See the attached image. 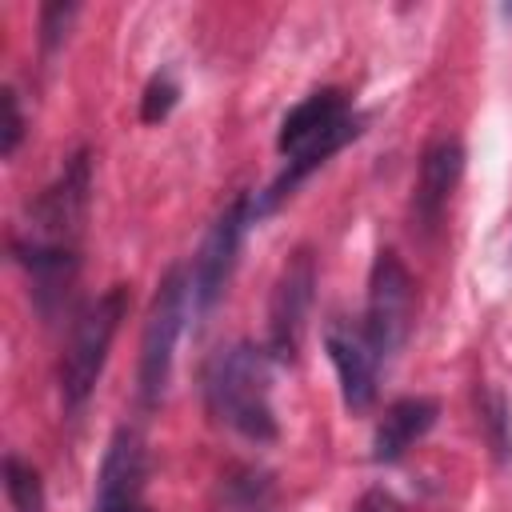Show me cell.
<instances>
[{"instance_id": "obj_21", "label": "cell", "mask_w": 512, "mask_h": 512, "mask_svg": "<svg viewBox=\"0 0 512 512\" xmlns=\"http://www.w3.org/2000/svg\"><path fill=\"white\" fill-rule=\"evenodd\" d=\"M136 512H148V508H136Z\"/></svg>"}, {"instance_id": "obj_8", "label": "cell", "mask_w": 512, "mask_h": 512, "mask_svg": "<svg viewBox=\"0 0 512 512\" xmlns=\"http://www.w3.org/2000/svg\"><path fill=\"white\" fill-rule=\"evenodd\" d=\"M144 472H148V456H144L140 432L136 428H120L108 440V452L100 460L92 512H136L140 508V492H144Z\"/></svg>"}, {"instance_id": "obj_10", "label": "cell", "mask_w": 512, "mask_h": 512, "mask_svg": "<svg viewBox=\"0 0 512 512\" xmlns=\"http://www.w3.org/2000/svg\"><path fill=\"white\" fill-rule=\"evenodd\" d=\"M324 348L340 376V396L352 412H364L376 400V352L364 332H352L348 324L324 328Z\"/></svg>"}, {"instance_id": "obj_18", "label": "cell", "mask_w": 512, "mask_h": 512, "mask_svg": "<svg viewBox=\"0 0 512 512\" xmlns=\"http://www.w3.org/2000/svg\"><path fill=\"white\" fill-rule=\"evenodd\" d=\"M0 112H4V124H0V156L8 160L20 148V140H24V112H20L16 88H4L0 92Z\"/></svg>"}, {"instance_id": "obj_1", "label": "cell", "mask_w": 512, "mask_h": 512, "mask_svg": "<svg viewBox=\"0 0 512 512\" xmlns=\"http://www.w3.org/2000/svg\"><path fill=\"white\" fill-rule=\"evenodd\" d=\"M204 400L208 412L228 424L232 432L264 444L276 440L272 416V356L248 340L212 356L204 372Z\"/></svg>"}, {"instance_id": "obj_12", "label": "cell", "mask_w": 512, "mask_h": 512, "mask_svg": "<svg viewBox=\"0 0 512 512\" xmlns=\"http://www.w3.org/2000/svg\"><path fill=\"white\" fill-rule=\"evenodd\" d=\"M12 252L32 272V292H36L40 312L52 316L56 308H64V296L76 284V248H44V244L16 240Z\"/></svg>"}, {"instance_id": "obj_19", "label": "cell", "mask_w": 512, "mask_h": 512, "mask_svg": "<svg viewBox=\"0 0 512 512\" xmlns=\"http://www.w3.org/2000/svg\"><path fill=\"white\" fill-rule=\"evenodd\" d=\"M72 16H76V4H44L40 8V48L44 52H52L68 36Z\"/></svg>"}, {"instance_id": "obj_17", "label": "cell", "mask_w": 512, "mask_h": 512, "mask_svg": "<svg viewBox=\"0 0 512 512\" xmlns=\"http://www.w3.org/2000/svg\"><path fill=\"white\" fill-rule=\"evenodd\" d=\"M176 96H180V88H176L172 76H164V72L152 76L148 88H144V96H140V120L144 124H160L176 108Z\"/></svg>"}, {"instance_id": "obj_6", "label": "cell", "mask_w": 512, "mask_h": 512, "mask_svg": "<svg viewBox=\"0 0 512 512\" xmlns=\"http://www.w3.org/2000/svg\"><path fill=\"white\" fill-rule=\"evenodd\" d=\"M316 300V256L312 248H296L288 256V264L276 276L272 300H268V340L264 352L280 364H292L300 344H304V328H308V312Z\"/></svg>"}, {"instance_id": "obj_13", "label": "cell", "mask_w": 512, "mask_h": 512, "mask_svg": "<svg viewBox=\"0 0 512 512\" xmlns=\"http://www.w3.org/2000/svg\"><path fill=\"white\" fill-rule=\"evenodd\" d=\"M436 416H440V404L432 396H404V400H396L384 412V420H380V428L372 436V460L376 464H396L436 424Z\"/></svg>"}, {"instance_id": "obj_15", "label": "cell", "mask_w": 512, "mask_h": 512, "mask_svg": "<svg viewBox=\"0 0 512 512\" xmlns=\"http://www.w3.org/2000/svg\"><path fill=\"white\" fill-rule=\"evenodd\" d=\"M4 492L12 512H44V484L32 464L20 456H4Z\"/></svg>"}, {"instance_id": "obj_20", "label": "cell", "mask_w": 512, "mask_h": 512, "mask_svg": "<svg viewBox=\"0 0 512 512\" xmlns=\"http://www.w3.org/2000/svg\"><path fill=\"white\" fill-rule=\"evenodd\" d=\"M352 512H404V508H400V500H396L392 492H384V488H368V492L356 500Z\"/></svg>"}, {"instance_id": "obj_5", "label": "cell", "mask_w": 512, "mask_h": 512, "mask_svg": "<svg viewBox=\"0 0 512 512\" xmlns=\"http://www.w3.org/2000/svg\"><path fill=\"white\" fill-rule=\"evenodd\" d=\"M416 320V280L396 252H380L368 272V308H364V336L376 360H388L404 348Z\"/></svg>"}, {"instance_id": "obj_14", "label": "cell", "mask_w": 512, "mask_h": 512, "mask_svg": "<svg viewBox=\"0 0 512 512\" xmlns=\"http://www.w3.org/2000/svg\"><path fill=\"white\" fill-rule=\"evenodd\" d=\"M348 116V100H344V92L340 88H320V92H312L308 100H300L288 116H284V124H280V136H276V148L280 152H300L304 144H312L320 132H328L336 120H344Z\"/></svg>"}, {"instance_id": "obj_7", "label": "cell", "mask_w": 512, "mask_h": 512, "mask_svg": "<svg viewBox=\"0 0 512 512\" xmlns=\"http://www.w3.org/2000/svg\"><path fill=\"white\" fill-rule=\"evenodd\" d=\"M248 220H252V200L248 196H236L212 220L196 260H192V304H196V312H208L224 296V284H228V276L236 268V252H240Z\"/></svg>"}, {"instance_id": "obj_4", "label": "cell", "mask_w": 512, "mask_h": 512, "mask_svg": "<svg viewBox=\"0 0 512 512\" xmlns=\"http://www.w3.org/2000/svg\"><path fill=\"white\" fill-rule=\"evenodd\" d=\"M92 196V152L80 148L68 156L60 176L32 200L28 208V244L44 248H76Z\"/></svg>"}, {"instance_id": "obj_3", "label": "cell", "mask_w": 512, "mask_h": 512, "mask_svg": "<svg viewBox=\"0 0 512 512\" xmlns=\"http://www.w3.org/2000/svg\"><path fill=\"white\" fill-rule=\"evenodd\" d=\"M188 296H192V276L184 268H168L156 296H152V308H148V320H144V336H140V400L152 408L164 388H168V372H172V352H176V340H180V328H184V312H188Z\"/></svg>"}, {"instance_id": "obj_11", "label": "cell", "mask_w": 512, "mask_h": 512, "mask_svg": "<svg viewBox=\"0 0 512 512\" xmlns=\"http://www.w3.org/2000/svg\"><path fill=\"white\" fill-rule=\"evenodd\" d=\"M464 176V148L460 140H436L424 160H420V176H416V196H412V212L420 220V228H436L456 184Z\"/></svg>"}, {"instance_id": "obj_9", "label": "cell", "mask_w": 512, "mask_h": 512, "mask_svg": "<svg viewBox=\"0 0 512 512\" xmlns=\"http://www.w3.org/2000/svg\"><path fill=\"white\" fill-rule=\"evenodd\" d=\"M360 128H364V120L348 112V116H344V120H336L328 132H320L312 144H304L300 152H292V156H288V168H284V172H280V176H276V180L256 196L252 216H268L276 204H284V200H288V196H292V192H296V188H300V184H304L320 164H328V156H336L348 140H356V136H360Z\"/></svg>"}, {"instance_id": "obj_16", "label": "cell", "mask_w": 512, "mask_h": 512, "mask_svg": "<svg viewBox=\"0 0 512 512\" xmlns=\"http://www.w3.org/2000/svg\"><path fill=\"white\" fill-rule=\"evenodd\" d=\"M480 424L488 432V444L496 452V460H512V416H508V400L500 392H484L480 396Z\"/></svg>"}, {"instance_id": "obj_2", "label": "cell", "mask_w": 512, "mask_h": 512, "mask_svg": "<svg viewBox=\"0 0 512 512\" xmlns=\"http://www.w3.org/2000/svg\"><path fill=\"white\" fill-rule=\"evenodd\" d=\"M124 316H128V288L112 284L108 292H100L72 320V336H68L64 356H60V396H64V408H80L92 396Z\"/></svg>"}]
</instances>
